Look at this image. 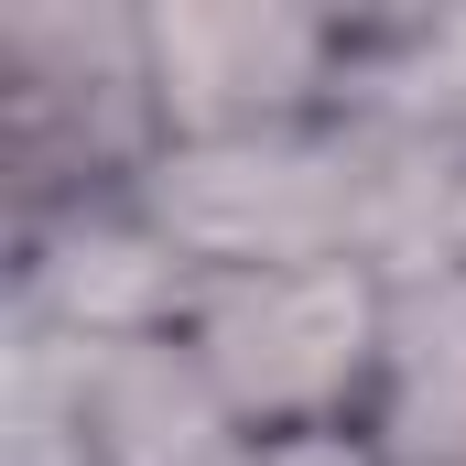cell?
I'll use <instances>...</instances> for the list:
<instances>
[{"mask_svg":"<svg viewBox=\"0 0 466 466\" xmlns=\"http://www.w3.org/2000/svg\"><path fill=\"white\" fill-rule=\"evenodd\" d=\"M434 260L466 271V130L445 141V207H434Z\"/></svg>","mask_w":466,"mask_h":466,"instance_id":"4","label":"cell"},{"mask_svg":"<svg viewBox=\"0 0 466 466\" xmlns=\"http://www.w3.org/2000/svg\"><path fill=\"white\" fill-rule=\"evenodd\" d=\"M390 282L369 260H293V271H207L174 282L163 326L207 369V390L228 401V423L260 456H315L358 445L380 337H390Z\"/></svg>","mask_w":466,"mask_h":466,"instance_id":"1","label":"cell"},{"mask_svg":"<svg viewBox=\"0 0 466 466\" xmlns=\"http://www.w3.org/2000/svg\"><path fill=\"white\" fill-rule=\"evenodd\" d=\"M390 33L304 0H141V87H152V141H260L380 98Z\"/></svg>","mask_w":466,"mask_h":466,"instance_id":"2","label":"cell"},{"mask_svg":"<svg viewBox=\"0 0 466 466\" xmlns=\"http://www.w3.org/2000/svg\"><path fill=\"white\" fill-rule=\"evenodd\" d=\"M369 466H466V271L412 260L390 282V337L358 412Z\"/></svg>","mask_w":466,"mask_h":466,"instance_id":"3","label":"cell"}]
</instances>
